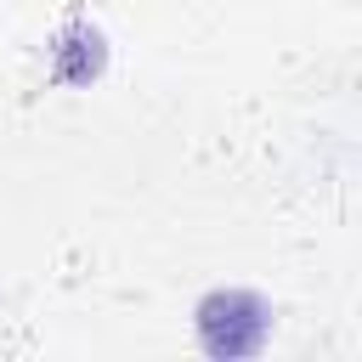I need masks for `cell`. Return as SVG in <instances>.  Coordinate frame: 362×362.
<instances>
[{
	"mask_svg": "<svg viewBox=\"0 0 362 362\" xmlns=\"http://www.w3.org/2000/svg\"><path fill=\"white\" fill-rule=\"evenodd\" d=\"M192 334H198V351L215 362L260 356L272 339V300L255 288H209L192 305Z\"/></svg>",
	"mask_w": 362,
	"mask_h": 362,
	"instance_id": "obj_1",
	"label": "cell"
}]
</instances>
